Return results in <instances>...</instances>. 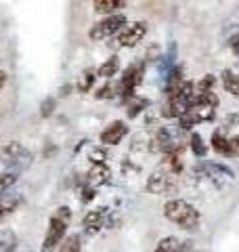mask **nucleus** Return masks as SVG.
<instances>
[{
	"label": "nucleus",
	"mask_w": 239,
	"mask_h": 252,
	"mask_svg": "<svg viewBox=\"0 0 239 252\" xmlns=\"http://www.w3.org/2000/svg\"><path fill=\"white\" fill-rule=\"evenodd\" d=\"M164 217L185 231H195L199 227V220H202L199 210L195 206H191L187 200H180V198L168 200L164 204Z\"/></svg>",
	"instance_id": "f257e3e1"
},
{
	"label": "nucleus",
	"mask_w": 239,
	"mask_h": 252,
	"mask_svg": "<svg viewBox=\"0 0 239 252\" xmlns=\"http://www.w3.org/2000/svg\"><path fill=\"white\" fill-rule=\"evenodd\" d=\"M69 220H71V210L67 206H59L57 210H55V215L49 220V229H46V238L42 242L40 252H55L57 250V244L61 246V242L67 233Z\"/></svg>",
	"instance_id": "f03ea898"
},
{
	"label": "nucleus",
	"mask_w": 239,
	"mask_h": 252,
	"mask_svg": "<svg viewBox=\"0 0 239 252\" xmlns=\"http://www.w3.org/2000/svg\"><path fill=\"white\" fill-rule=\"evenodd\" d=\"M126 26H128L126 15L116 13V15H109V17L94 23V26L90 28V32H89V36H90V40H107V38L118 34V32H122Z\"/></svg>",
	"instance_id": "7ed1b4c3"
},
{
	"label": "nucleus",
	"mask_w": 239,
	"mask_h": 252,
	"mask_svg": "<svg viewBox=\"0 0 239 252\" xmlns=\"http://www.w3.org/2000/svg\"><path fill=\"white\" fill-rule=\"evenodd\" d=\"M143 74H145V65L143 63H132L124 69V76L118 84V94L124 101H130L134 97V89L143 82Z\"/></svg>",
	"instance_id": "20e7f679"
},
{
	"label": "nucleus",
	"mask_w": 239,
	"mask_h": 252,
	"mask_svg": "<svg viewBox=\"0 0 239 252\" xmlns=\"http://www.w3.org/2000/svg\"><path fill=\"white\" fill-rule=\"evenodd\" d=\"M179 187V181H177V175H172L170 170H155L153 175L147 179V191L153 193V195H162V193H172L177 191Z\"/></svg>",
	"instance_id": "39448f33"
},
{
	"label": "nucleus",
	"mask_w": 239,
	"mask_h": 252,
	"mask_svg": "<svg viewBox=\"0 0 239 252\" xmlns=\"http://www.w3.org/2000/svg\"><path fill=\"white\" fill-rule=\"evenodd\" d=\"M195 175L204 177L212 181V183H222V181H233L235 172L231 170L229 166H225V164H218V162H202L197 164V166L193 168Z\"/></svg>",
	"instance_id": "423d86ee"
},
{
	"label": "nucleus",
	"mask_w": 239,
	"mask_h": 252,
	"mask_svg": "<svg viewBox=\"0 0 239 252\" xmlns=\"http://www.w3.org/2000/svg\"><path fill=\"white\" fill-rule=\"evenodd\" d=\"M2 156H4V162L9 164L13 168H28L31 164V154L28 152L26 147L17 141H11V143H6V147L2 149Z\"/></svg>",
	"instance_id": "0eeeda50"
},
{
	"label": "nucleus",
	"mask_w": 239,
	"mask_h": 252,
	"mask_svg": "<svg viewBox=\"0 0 239 252\" xmlns=\"http://www.w3.org/2000/svg\"><path fill=\"white\" fill-rule=\"evenodd\" d=\"M145 34H147V23L145 21H134V23H128V26L120 32L118 42H120V46L130 49V46H137L143 38H145Z\"/></svg>",
	"instance_id": "6e6552de"
},
{
	"label": "nucleus",
	"mask_w": 239,
	"mask_h": 252,
	"mask_svg": "<svg viewBox=\"0 0 239 252\" xmlns=\"http://www.w3.org/2000/svg\"><path fill=\"white\" fill-rule=\"evenodd\" d=\"M126 135H128V126L124 120H114L105 130L101 132V143L103 145H118Z\"/></svg>",
	"instance_id": "1a4fd4ad"
},
{
	"label": "nucleus",
	"mask_w": 239,
	"mask_h": 252,
	"mask_svg": "<svg viewBox=\"0 0 239 252\" xmlns=\"http://www.w3.org/2000/svg\"><path fill=\"white\" fill-rule=\"evenodd\" d=\"M189 109V101L182 97H172L166 99V103L162 105V116L164 118H180Z\"/></svg>",
	"instance_id": "9d476101"
},
{
	"label": "nucleus",
	"mask_w": 239,
	"mask_h": 252,
	"mask_svg": "<svg viewBox=\"0 0 239 252\" xmlns=\"http://www.w3.org/2000/svg\"><path fill=\"white\" fill-rule=\"evenodd\" d=\"M105 215H107V210L105 208H97V210H90L89 215L84 217L82 220V227H84V231L86 233H97L103 225H105Z\"/></svg>",
	"instance_id": "9b49d317"
},
{
	"label": "nucleus",
	"mask_w": 239,
	"mask_h": 252,
	"mask_svg": "<svg viewBox=\"0 0 239 252\" xmlns=\"http://www.w3.org/2000/svg\"><path fill=\"white\" fill-rule=\"evenodd\" d=\"M23 202L21 195H13V193H4V198H0V220L4 217H9L11 212L17 210V206Z\"/></svg>",
	"instance_id": "f8f14e48"
},
{
	"label": "nucleus",
	"mask_w": 239,
	"mask_h": 252,
	"mask_svg": "<svg viewBox=\"0 0 239 252\" xmlns=\"http://www.w3.org/2000/svg\"><path fill=\"white\" fill-rule=\"evenodd\" d=\"M94 11L97 13H101V15H116V11L118 9H124L126 6V2L124 0H94Z\"/></svg>",
	"instance_id": "ddd939ff"
},
{
	"label": "nucleus",
	"mask_w": 239,
	"mask_h": 252,
	"mask_svg": "<svg viewBox=\"0 0 239 252\" xmlns=\"http://www.w3.org/2000/svg\"><path fill=\"white\" fill-rule=\"evenodd\" d=\"M109 168L105 166V164H94V166L90 168L89 172V185L94 187V185H103V183H107L109 181Z\"/></svg>",
	"instance_id": "4468645a"
},
{
	"label": "nucleus",
	"mask_w": 239,
	"mask_h": 252,
	"mask_svg": "<svg viewBox=\"0 0 239 252\" xmlns=\"http://www.w3.org/2000/svg\"><path fill=\"white\" fill-rule=\"evenodd\" d=\"M118 72H120V57H118V55H114V57H109L105 63H101V65H99L97 76L109 80V78H114Z\"/></svg>",
	"instance_id": "2eb2a0df"
},
{
	"label": "nucleus",
	"mask_w": 239,
	"mask_h": 252,
	"mask_svg": "<svg viewBox=\"0 0 239 252\" xmlns=\"http://www.w3.org/2000/svg\"><path fill=\"white\" fill-rule=\"evenodd\" d=\"M212 149L220 156H227L231 158L233 156V149H231V139H227L222 132H214L212 135Z\"/></svg>",
	"instance_id": "dca6fc26"
},
{
	"label": "nucleus",
	"mask_w": 239,
	"mask_h": 252,
	"mask_svg": "<svg viewBox=\"0 0 239 252\" xmlns=\"http://www.w3.org/2000/svg\"><path fill=\"white\" fill-rule=\"evenodd\" d=\"M155 252H182V244L179 238L174 235H168V238H162L157 242Z\"/></svg>",
	"instance_id": "f3484780"
},
{
	"label": "nucleus",
	"mask_w": 239,
	"mask_h": 252,
	"mask_svg": "<svg viewBox=\"0 0 239 252\" xmlns=\"http://www.w3.org/2000/svg\"><path fill=\"white\" fill-rule=\"evenodd\" d=\"M94 80H97V72H94V69H84V72L80 74L78 82H76V89H78L80 93H89V91L92 89Z\"/></svg>",
	"instance_id": "a211bd4d"
},
{
	"label": "nucleus",
	"mask_w": 239,
	"mask_h": 252,
	"mask_svg": "<svg viewBox=\"0 0 239 252\" xmlns=\"http://www.w3.org/2000/svg\"><path fill=\"white\" fill-rule=\"evenodd\" d=\"M17 235L11 229H0V252H15Z\"/></svg>",
	"instance_id": "6ab92c4d"
},
{
	"label": "nucleus",
	"mask_w": 239,
	"mask_h": 252,
	"mask_svg": "<svg viewBox=\"0 0 239 252\" xmlns=\"http://www.w3.org/2000/svg\"><path fill=\"white\" fill-rule=\"evenodd\" d=\"M222 86H225L227 93L239 97V76H235L231 69H225V72H222Z\"/></svg>",
	"instance_id": "aec40b11"
},
{
	"label": "nucleus",
	"mask_w": 239,
	"mask_h": 252,
	"mask_svg": "<svg viewBox=\"0 0 239 252\" xmlns=\"http://www.w3.org/2000/svg\"><path fill=\"white\" fill-rule=\"evenodd\" d=\"M189 145H191V152H193L197 158H206V154H208V145L204 143V137L199 135V132H193V135H191Z\"/></svg>",
	"instance_id": "412c9836"
},
{
	"label": "nucleus",
	"mask_w": 239,
	"mask_h": 252,
	"mask_svg": "<svg viewBox=\"0 0 239 252\" xmlns=\"http://www.w3.org/2000/svg\"><path fill=\"white\" fill-rule=\"evenodd\" d=\"M57 252H82V240H80V235H69L61 242V246Z\"/></svg>",
	"instance_id": "4be33fe9"
},
{
	"label": "nucleus",
	"mask_w": 239,
	"mask_h": 252,
	"mask_svg": "<svg viewBox=\"0 0 239 252\" xmlns=\"http://www.w3.org/2000/svg\"><path fill=\"white\" fill-rule=\"evenodd\" d=\"M214 84H216V76H214V74H206L202 80L195 84V93H197V94L214 93Z\"/></svg>",
	"instance_id": "5701e85b"
},
{
	"label": "nucleus",
	"mask_w": 239,
	"mask_h": 252,
	"mask_svg": "<svg viewBox=\"0 0 239 252\" xmlns=\"http://www.w3.org/2000/svg\"><path fill=\"white\" fill-rule=\"evenodd\" d=\"M149 105V101L147 99H139V97H132L128 101V118H137L143 109H145Z\"/></svg>",
	"instance_id": "b1692460"
},
{
	"label": "nucleus",
	"mask_w": 239,
	"mask_h": 252,
	"mask_svg": "<svg viewBox=\"0 0 239 252\" xmlns=\"http://www.w3.org/2000/svg\"><path fill=\"white\" fill-rule=\"evenodd\" d=\"M15 183H17V172H2L0 175V195H4Z\"/></svg>",
	"instance_id": "393cba45"
},
{
	"label": "nucleus",
	"mask_w": 239,
	"mask_h": 252,
	"mask_svg": "<svg viewBox=\"0 0 239 252\" xmlns=\"http://www.w3.org/2000/svg\"><path fill=\"white\" fill-rule=\"evenodd\" d=\"M94 94H97V99H111V97H116V94H118V86L107 82V84H103Z\"/></svg>",
	"instance_id": "a878e982"
},
{
	"label": "nucleus",
	"mask_w": 239,
	"mask_h": 252,
	"mask_svg": "<svg viewBox=\"0 0 239 252\" xmlns=\"http://www.w3.org/2000/svg\"><path fill=\"white\" fill-rule=\"evenodd\" d=\"M55 105H57V101H55L53 97L44 99L42 105H40V116H42V118H49V116L55 112Z\"/></svg>",
	"instance_id": "bb28decb"
},
{
	"label": "nucleus",
	"mask_w": 239,
	"mask_h": 252,
	"mask_svg": "<svg viewBox=\"0 0 239 252\" xmlns=\"http://www.w3.org/2000/svg\"><path fill=\"white\" fill-rule=\"evenodd\" d=\"M92 198H94V187H90L89 183H86V185L82 187V195H80V200L86 204V202H90Z\"/></svg>",
	"instance_id": "cd10ccee"
},
{
	"label": "nucleus",
	"mask_w": 239,
	"mask_h": 252,
	"mask_svg": "<svg viewBox=\"0 0 239 252\" xmlns=\"http://www.w3.org/2000/svg\"><path fill=\"white\" fill-rule=\"evenodd\" d=\"M90 160L94 164H103V162H105V152H103V149H92V152H90Z\"/></svg>",
	"instance_id": "c85d7f7f"
},
{
	"label": "nucleus",
	"mask_w": 239,
	"mask_h": 252,
	"mask_svg": "<svg viewBox=\"0 0 239 252\" xmlns=\"http://www.w3.org/2000/svg\"><path fill=\"white\" fill-rule=\"evenodd\" d=\"M222 126H227V128H233V126H239V114H229L225 118V124Z\"/></svg>",
	"instance_id": "c756f323"
},
{
	"label": "nucleus",
	"mask_w": 239,
	"mask_h": 252,
	"mask_svg": "<svg viewBox=\"0 0 239 252\" xmlns=\"http://www.w3.org/2000/svg\"><path fill=\"white\" fill-rule=\"evenodd\" d=\"M229 46H231V51H233V53L237 55V57H239V32L229 38Z\"/></svg>",
	"instance_id": "7c9ffc66"
},
{
	"label": "nucleus",
	"mask_w": 239,
	"mask_h": 252,
	"mask_svg": "<svg viewBox=\"0 0 239 252\" xmlns=\"http://www.w3.org/2000/svg\"><path fill=\"white\" fill-rule=\"evenodd\" d=\"M231 149H233V156H239V135L231 139Z\"/></svg>",
	"instance_id": "2f4dec72"
},
{
	"label": "nucleus",
	"mask_w": 239,
	"mask_h": 252,
	"mask_svg": "<svg viewBox=\"0 0 239 252\" xmlns=\"http://www.w3.org/2000/svg\"><path fill=\"white\" fill-rule=\"evenodd\" d=\"M4 84H6V72H2V69H0V91H2Z\"/></svg>",
	"instance_id": "473e14b6"
}]
</instances>
